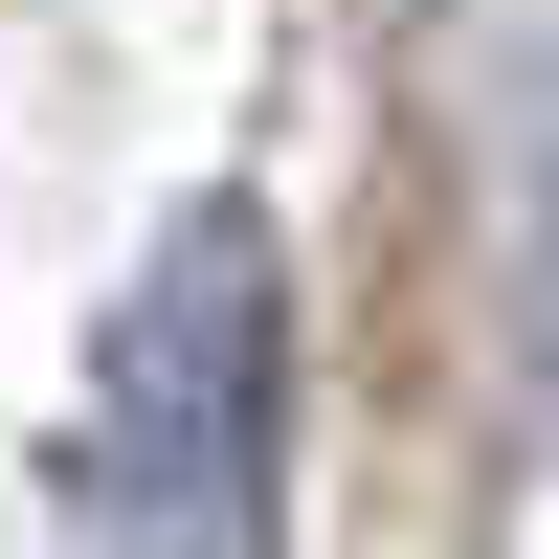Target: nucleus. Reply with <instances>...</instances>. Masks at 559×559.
<instances>
[{
  "instance_id": "nucleus-1",
  "label": "nucleus",
  "mask_w": 559,
  "mask_h": 559,
  "mask_svg": "<svg viewBox=\"0 0 559 559\" xmlns=\"http://www.w3.org/2000/svg\"><path fill=\"white\" fill-rule=\"evenodd\" d=\"M90 559H269V492H292V269H269L247 202H202L134 313L90 336Z\"/></svg>"
}]
</instances>
